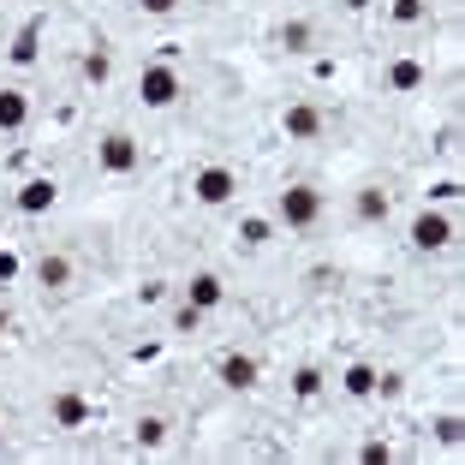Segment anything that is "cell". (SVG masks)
Returning <instances> with one entry per match:
<instances>
[{
	"mask_svg": "<svg viewBox=\"0 0 465 465\" xmlns=\"http://www.w3.org/2000/svg\"><path fill=\"white\" fill-rule=\"evenodd\" d=\"M316 215H322V192H311V185H287L281 192V221L287 227H311Z\"/></svg>",
	"mask_w": 465,
	"mask_h": 465,
	"instance_id": "obj_1",
	"label": "cell"
},
{
	"mask_svg": "<svg viewBox=\"0 0 465 465\" xmlns=\"http://www.w3.org/2000/svg\"><path fill=\"white\" fill-rule=\"evenodd\" d=\"M137 96H143V108H173V102H179L173 66H150L143 78H137Z\"/></svg>",
	"mask_w": 465,
	"mask_h": 465,
	"instance_id": "obj_2",
	"label": "cell"
},
{
	"mask_svg": "<svg viewBox=\"0 0 465 465\" xmlns=\"http://www.w3.org/2000/svg\"><path fill=\"white\" fill-rule=\"evenodd\" d=\"M192 192H197V203L221 209V203H232V192H239V179H232V167H203V173L192 179Z\"/></svg>",
	"mask_w": 465,
	"mask_h": 465,
	"instance_id": "obj_3",
	"label": "cell"
},
{
	"mask_svg": "<svg viewBox=\"0 0 465 465\" xmlns=\"http://www.w3.org/2000/svg\"><path fill=\"white\" fill-rule=\"evenodd\" d=\"M448 239H453V221L448 215H430V209H424V215L411 221V245H418V251H441Z\"/></svg>",
	"mask_w": 465,
	"mask_h": 465,
	"instance_id": "obj_4",
	"label": "cell"
},
{
	"mask_svg": "<svg viewBox=\"0 0 465 465\" xmlns=\"http://www.w3.org/2000/svg\"><path fill=\"white\" fill-rule=\"evenodd\" d=\"M96 155H102V167H108V173H132V167H137V143L125 132H108Z\"/></svg>",
	"mask_w": 465,
	"mask_h": 465,
	"instance_id": "obj_5",
	"label": "cell"
},
{
	"mask_svg": "<svg viewBox=\"0 0 465 465\" xmlns=\"http://www.w3.org/2000/svg\"><path fill=\"white\" fill-rule=\"evenodd\" d=\"M221 382H227V388H251V382H257V358L227 352V358H221Z\"/></svg>",
	"mask_w": 465,
	"mask_h": 465,
	"instance_id": "obj_6",
	"label": "cell"
},
{
	"mask_svg": "<svg viewBox=\"0 0 465 465\" xmlns=\"http://www.w3.org/2000/svg\"><path fill=\"white\" fill-rule=\"evenodd\" d=\"M54 179H30L25 192H18V209H25V215H42V209H54Z\"/></svg>",
	"mask_w": 465,
	"mask_h": 465,
	"instance_id": "obj_7",
	"label": "cell"
},
{
	"mask_svg": "<svg viewBox=\"0 0 465 465\" xmlns=\"http://www.w3.org/2000/svg\"><path fill=\"white\" fill-rule=\"evenodd\" d=\"M30 120V96L25 90H0V132H18Z\"/></svg>",
	"mask_w": 465,
	"mask_h": 465,
	"instance_id": "obj_8",
	"label": "cell"
},
{
	"mask_svg": "<svg viewBox=\"0 0 465 465\" xmlns=\"http://www.w3.org/2000/svg\"><path fill=\"white\" fill-rule=\"evenodd\" d=\"M316 132H322V114L316 108H304V102L287 108V137H316Z\"/></svg>",
	"mask_w": 465,
	"mask_h": 465,
	"instance_id": "obj_9",
	"label": "cell"
},
{
	"mask_svg": "<svg viewBox=\"0 0 465 465\" xmlns=\"http://www.w3.org/2000/svg\"><path fill=\"white\" fill-rule=\"evenodd\" d=\"M221 299H227V287H221L215 274H197V281H192V304H197V311H215Z\"/></svg>",
	"mask_w": 465,
	"mask_h": 465,
	"instance_id": "obj_10",
	"label": "cell"
},
{
	"mask_svg": "<svg viewBox=\"0 0 465 465\" xmlns=\"http://www.w3.org/2000/svg\"><path fill=\"white\" fill-rule=\"evenodd\" d=\"M36 281H42V287H66V281H72V262L66 257H42L36 262Z\"/></svg>",
	"mask_w": 465,
	"mask_h": 465,
	"instance_id": "obj_11",
	"label": "cell"
},
{
	"mask_svg": "<svg viewBox=\"0 0 465 465\" xmlns=\"http://www.w3.org/2000/svg\"><path fill=\"white\" fill-rule=\"evenodd\" d=\"M346 394H352V400H370V394H376V370H370V364H352V370H346Z\"/></svg>",
	"mask_w": 465,
	"mask_h": 465,
	"instance_id": "obj_12",
	"label": "cell"
},
{
	"mask_svg": "<svg viewBox=\"0 0 465 465\" xmlns=\"http://www.w3.org/2000/svg\"><path fill=\"white\" fill-rule=\"evenodd\" d=\"M54 418H60V424H66V430H78L84 418H90V406H84L78 394H60V400H54Z\"/></svg>",
	"mask_w": 465,
	"mask_h": 465,
	"instance_id": "obj_13",
	"label": "cell"
},
{
	"mask_svg": "<svg viewBox=\"0 0 465 465\" xmlns=\"http://www.w3.org/2000/svg\"><path fill=\"white\" fill-rule=\"evenodd\" d=\"M358 221H388V192H358Z\"/></svg>",
	"mask_w": 465,
	"mask_h": 465,
	"instance_id": "obj_14",
	"label": "cell"
},
{
	"mask_svg": "<svg viewBox=\"0 0 465 465\" xmlns=\"http://www.w3.org/2000/svg\"><path fill=\"white\" fill-rule=\"evenodd\" d=\"M388 78H394V90H418V84H424V66H418V60H394Z\"/></svg>",
	"mask_w": 465,
	"mask_h": 465,
	"instance_id": "obj_15",
	"label": "cell"
},
{
	"mask_svg": "<svg viewBox=\"0 0 465 465\" xmlns=\"http://www.w3.org/2000/svg\"><path fill=\"white\" fill-rule=\"evenodd\" d=\"M292 394H299V400H316V394H322V376H316V370H299V376H292Z\"/></svg>",
	"mask_w": 465,
	"mask_h": 465,
	"instance_id": "obj_16",
	"label": "cell"
},
{
	"mask_svg": "<svg viewBox=\"0 0 465 465\" xmlns=\"http://www.w3.org/2000/svg\"><path fill=\"white\" fill-rule=\"evenodd\" d=\"M162 436H167L162 418H143V424H137V441H143V448H162Z\"/></svg>",
	"mask_w": 465,
	"mask_h": 465,
	"instance_id": "obj_17",
	"label": "cell"
},
{
	"mask_svg": "<svg viewBox=\"0 0 465 465\" xmlns=\"http://www.w3.org/2000/svg\"><path fill=\"white\" fill-rule=\"evenodd\" d=\"M197 322H203V311H197V304L185 299V304H179V316H173V329H179V334H192Z\"/></svg>",
	"mask_w": 465,
	"mask_h": 465,
	"instance_id": "obj_18",
	"label": "cell"
},
{
	"mask_svg": "<svg viewBox=\"0 0 465 465\" xmlns=\"http://www.w3.org/2000/svg\"><path fill=\"white\" fill-rule=\"evenodd\" d=\"M394 18L400 25H418L424 18V0H394Z\"/></svg>",
	"mask_w": 465,
	"mask_h": 465,
	"instance_id": "obj_19",
	"label": "cell"
},
{
	"mask_svg": "<svg viewBox=\"0 0 465 465\" xmlns=\"http://www.w3.org/2000/svg\"><path fill=\"white\" fill-rule=\"evenodd\" d=\"M239 239H245V245H269V221H245Z\"/></svg>",
	"mask_w": 465,
	"mask_h": 465,
	"instance_id": "obj_20",
	"label": "cell"
},
{
	"mask_svg": "<svg viewBox=\"0 0 465 465\" xmlns=\"http://www.w3.org/2000/svg\"><path fill=\"white\" fill-rule=\"evenodd\" d=\"M304 42H311V25H287L281 30V48H304Z\"/></svg>",
	"mask_w": 465,
	"mask_h": 465,
	"instance_id": "obj_21",
	"label": "cell"
},
{
	"mask_svg": "<svg viewBox=\"0 0 465 465\" xmlns=\"http://www.w3.org/2000/svg\"><path fill=\"white\" fill-rule=\"evenodd\" d=\"M84 78H90V84L108 78V54H90V60H84Z\"/></svg>",
	"mask_w": 465,
	"mask_h": 465,
	"instance_id": "obj_22",
	"label": "cell"
},
{
	"mask_svg": "<svg viewBox=\"0 0 465 465\" xmlns=\"http://www.w3.org/2000/svg\"><path fill=\"white\" fill-rule=\"evenodd\" d=\"M364 465H388V441H364V453H358Z\"/></svg>",
	"mask_w": 465,
	"mask_h": 465,
	"instance_id": "obj_23",
	"label": "cell"
},
{
	"mask_svg": "<svg viewBox=\"0 0 465 465\" xmlns=\"http://www.w3.org/2000/svg\"><path fill=\"white\" fill-rule=\"evenodd\" d=\"M436 436L448 441V448H453V441H460V418H453V411H448V418H436Z\"/></svg>",
	"mask_w": 465,
	"mask_h": 465,
	"instance_id": "obj_24",
	"label": "cell"
},
{
	"mask_svg": "<svg viewBox=\"0 0 465 465\" xmlns=\"http://www.w3.org/2000/svg\"><path fill=\"white\" fill-rule=\"evenodd\" d=\"M30 54H36V30H25V36H18V48H13V60H18V66H25Z\"/></svg>",
	"mask_w": 465,
	"mask_h": 465,
	"instance_id": "obj_25",
	"label": "cell"
},
{
	"mask_svg": "<svg viewBox=\"0 0 465 465\" xmlns=\"http://www.w3.org/2000/svg\"><path fill=\"white\" fill-rule=\"evenodd\" d=\"M137 6H143V13H150V18H167V13H173V6H179V0H137Z\"/></svg>",
	"mask_w": 465,
	"mask_h": 465,
	"instance_id": "obj_26",
	"label": "cell"
},
{
	"mask_svg": "<svg viewBox=\"0 0 465 465\" xmlns=\"http://www.w3.org/2000/svg\"><path fill=\"white\" fill-rule=\"evenodd\" d=\"M18 274V257H6V251H0V281H13Z\"/></svg>",
	"mask_w": 465,
	"mask_h": 465,
	"instance_id": "obj_27",
	"label": "cell"
}]
</instances>
